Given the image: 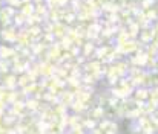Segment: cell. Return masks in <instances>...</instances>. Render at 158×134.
Here are the masks:
<instances>
[{
    "label": "cell",
    "instance_id": "6da1fadb",
    "mask_svg": "<svg viewBox=\"0 0 158 134\" xmlns=\"http://www.w3.org/2000/svg\"><path fill=\"white\" fill-rule=\"evenodd\" d=\"M141 44H148V43H151L152 40H154V28L152 26H149V28H144V29H141L140 31V35H138V38H137Z\"/></svg>",
    "mask_w": 158,
    "mask_h": 134
},
{
    "label": "cell",
    "instance_id": "7a4b0ae2",
    "mask_svg": "<svg viewBox=\"0 0 158 134\" xmlns=\"http://www.w3.org/2000/svg\"><path fill=\"white\" fill-rule=\"evenodd\" d=\"M95 49H97V44H95L92 40H86V41H85V44L81 46V55H83V56H86L88 59H89V58H94Z\"/></svg>",
    "mask_w": 158,
    "mask_h": 134
},
{
    "label": "cell",
    "instance_id": "3957f363",
    "mask_svg": "<svg viewBox=\"0 0 158 134\" xmlns=\"http://www.w3.org/2000/svg\"><path fill=\"white\" fill-rule=\"evenodd\" d=\"M132 98L141 99V101H148V99H149V87H144V86L135 87L134 93H132Z\"/></svg>",
    "mask_w": 158,
    "mask_h": 134
},
{
    "label": "cell",
    "instance_id": "277c9868",
    "mask_svg": "<svg viewBox=\"0 0 158 134\" xmlns=\"http://www.w3.org/2000/svg\"><path fill=\"white\" fill-rule=\"evenodd\" d=\"M124 29H126V32H127V35L131 37V38H138V35H140V31H141V28L135 23V21H131V23H127L126 26H124Z\"/></svg>",
    "mask_w": 158,
    "mask_h": 134
},
{
    "label": "cell",
    "instance_id": "5b68a950",
    "mask_svg": "<svg viewBox=\"0 0 158 134\" xmlns=\"http://www.w3.org/2000/svg\"><path fill=\"white\" fill-rule=\"evenodd\" d=\"M143 12H144V15L148 17V20L149 21H157L158 20V11L155 6H152V8H148V9H143Z\"/></svg>",
    "mask_w": 158,
    "mask_h": 134
},
{
    "label": "cell",
    "instance_id": "8992f818",
    "mask_svg": "<svg viewBox=\"0 0 158 134\" xmlns=\"http://www.w3.org/2000/svg\"><path fill=\"white\" fill-rule=\"evenodd\" d=\"M154 86H158V70L155 69L149 70V87H154Z\"/></svg>",
    "mask_w": 158,
    "mask_h": 134
},
{
    "label": "cell",
    "instance_id": "52a82bcc",
    "mask_svg": "<svg viewBox=\"0 0 158 134\" xmlns=\"http://www.w3.org/2000/svg\"><path fill=\"white\" fill-rule=\"evenodd\" d=\"M158 0H138V3H140V8L141 9H148V8H152V6H155L157 5Z\"/></svg>",
    "mask_w": 158,
    "mask_h": 134
}]
</instances>
